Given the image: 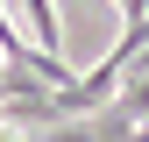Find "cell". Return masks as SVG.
I'll list each match as a JSON object with an SVG mask.
<instances>
[{
	"instance_id": "1",
	"label": "cell",
	"mask_w": 149,
	"mask_h": 142,
	"mask_svg": "<svg viewBox=\"0 0 149 142\" xmlns=\"http://www.w3.org/2000/svg\"><path fill=\"white\" fill-rule=\"evenodd\" d=\"M22 22H29V50L57 57V7L50 0H22Z\"/></svg>"
}]
</instances>
